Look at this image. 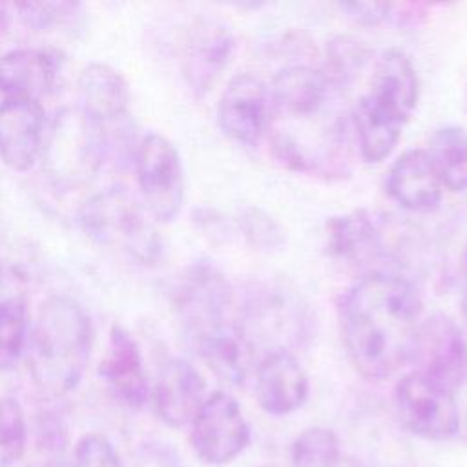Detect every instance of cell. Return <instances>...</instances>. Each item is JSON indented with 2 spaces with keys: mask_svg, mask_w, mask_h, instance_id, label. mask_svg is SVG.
<instances>
[{
  "mask_svg": "<svg viewBox=\"0 0 467 467\" xmlns=\"http://www.w3.org/2000/svg\"><path fill=\"white\" fill-rule=\"evenodd\" d=\"M421 297L398 274L370 272L339 299V325L352 367L367 379H385L410 363L421 323Z\"/></svg>",
  "mask_w": 467,
  "mask_h": 467,
  "instance_id": "6da1fadb",
  "label": "cell"
},
{
  "mask_svg": "<svg viewBox=\"0 0 467 467\" xmlns=\"http://www.w3.org/2000/svg\"><path fill=\"white\" fill-rule=\"evenodd\" d=\"M93 347V325L69 296L47 297L29 328L27 363L33 385L46 398L71 392L82 379Z\"/></svg>",
  "mask_w": 467,
  "mask_h": 467,
  "instance_id": "7a4b0ae2",
  "label": "cell"
},
{
  "mask_svg": "<svg viewBox=\"0 0 467 467\" xmlns=\"http://www.w3.org/2000/svg\"><path fill=\"white\" fill-rule=\"evenodd\" d=\"M109 150L106 128L78 106L60 109L51 120L40 161L47 181L60 190L89 184L100 171Z\"/></svg>",
  "mask_w": 467,
  "mask_h": 467,
  "instance_id": "3957f363",
  "label": "cell"
},
{
  "mask_svg": "<svg viewBox=\"0 0 467 467\" xmlns=\"http://www.w3.org/2000/svg\"><path fill=\"white\" fill-rule=\"evenodd\" d=\"M312 321L305 297L279 281L254 283L237 303V325L254 350L266 345V352H292L310 339Z\"/></svg>",
  "mask_w": 467,
  "mask_h": 467,
  "instance_id": "277c9868",
  "label": "cell"
},
{
  "mask_svg": "<svg viewBox=\"0 0 467 467\" xmlns=\"http://www.w3.org/2000/svg\"><path fill=\"white\" fill-rule=\"evenodd\" d=\"M148 217L144 206L130 193L109 188L84 202L78 221L95 243L142 265H155L162 255V239Z\"/></svg>",
  "mask_w": 467,
  "mask_h": 467,
  "instance_id": "5b68a950",
  "label": "cell"
},
{
  "mask_svg": "<svg viewBox=\"0 0 467 467\" xmlns=\"http://www.w3.org/2000/svg\"><path fill=\"white\" fill-rule=\"evenodd\" d=\"M173 308L193 345L237 325L234 288L210 261H197L181 274L173 290Z\"/></svg>",
  "mask_w": 467,
  "mask_h": 467,
  "instance_id": "8992f818",
  "label": "cell"
},
{
  "mask_svg": "<svg viewBox=\"0 0 467 467\" xmlns=\"http://www.w3.org/2000/svg\"><path fill=\"white\" fill-rule=\"evenodd\" d=\"M135 173L140 204L159 223L173 221L184 202V171L177 148L161 133H148L137 146Z\"/></svg>",
  "mask_w": 467,
  "mask_h": 467,
  "instance_id": "52a82bcc",
  "label": "cell"
},
{
  "mask_svg": "<svg viewBox=\"0 0 467 467\" xmlns=\"http://www.w3.org/2000/svg\"><path fill=\"white\" fill-rule=\"evenodd\" d=\"M394 405L401 425L423 440L445 441L460 431L454 394L416 370L396 383Z\"/></svg>",
  "mask_w": 467,
  "mask_h": 467,
  "instance_id": "ba28073f",
  "label": "cell"
},
{
  "mask_svg": "<svg viewBox=\"0 0 467 467\" xmlns=\"http://www.w3.org/2000/svg\"><path fill=\"white\" fill-rule=\"evenodd\" d=\"M190 427L192 451L208 465L234 462L250 441V427L237 400L223 390L208 394Z\"/></svg>",
  "mask_w": 467,
  "mask_h": 467,
  "instance_id": "9c48e42d",
  "label": "cell"
},
{
  "mask_svg": "<svg viewBox=\"0 0 467 467\" xmlns=\"http://www.w3.org/2000/svg\"><path fill=\"white\" fill-rule=\"evenodd\" d=\"M410 363H416V372L454 394L467 383V339L462 328L443 314L421 319Z\"/></svg>",
  "mask_w": 467,
  "mask_h": 467,
  "instance_id": "30bf717a",
  "label": "cell"
},
{
  "mask_svg": "<svg viewBox=\"0 0 467 467\" xmlns=\"http://www.w3.org/2000/svg\"><path fill=\"white\" fill-rule=\"evenodd\" d=\"M272 102L268 86L254 73L230 78L217 100V124L237 144L257 146L272 128Z\"/></svg>",
  "mask_w": 467,
  "mask_h": 467,
  "instance_id": "8fae6325",
  "label": "cell"
},
{
  "mask_svg": "<svg viewBox=\"0 0 467 467\" xmlns=\"http://www.w3.org/2000/svg\"><path fill=\"white\" fill-rule=\"evenodd\" d=\"M234 35L224 20L201 15L184 31L181 71L195 97H204L219 80L234 53Z\"/></svg>",
  "mask_w": 467,
  "mask_h": 467,
  "instance_id": "7c38bea8",
  "label": "cell"
},
{
  "mask_svg": "<svg viewBox=\"0 0 467 467\" xmlns=\"http://www.w3.org/2000/svg\"><path fill=\"white\" fill-rule=\"evenodd\" d=\"M206 398L204 378L182 358L164 361L150 387V400L157 418L171 429L190 425Z\"/></svg>",
  "mask_w": 467,
  "mask_h": 467,
  "instance_id": "4fadbf2b",
  "label": "cell"
},
{
  "mask_svg": "<svg viewBox=\"0 0 467 467\" xmlns=\"http://www.w3.org/2000/svg\"><path fill=\"white\" fill-rule=\"evenodd\" d=\"M46 131V111L38 100L0 102V159L11 170L26 171L40 159Z\"/></svg>",
  "mask_w": 467,
  "mask_h": 467,
  "instance_id": "5bb4252c",
  "label": "cell"
},
{
  "mask_svg": "<svg viewBox=\"0 0 467 467\" xmlns=\"http://www.w3.org/2000/svg\"><path fill=\"white\" fill-rule=\"evenodd\" d=\"M99 376L117 401L128 409H140L150 400V379L140 347L120 325H113L108 337Z\"/></svg>",
  "mask_w": 467,
  "mask_h": 467,
  "instance_id": "9a60e30c",
  "label": "cell"
},
{
  "mask_svg": "<svg viewBox=\"0 0 467 467\" xmlns=\"http://www.w3.org/2000/svg\"><path fill=\"white\" fill-rule=\"evenodd\" d=\"M308 378L292 352L272 350L255 367V398L272 416H286L306 401Z\"/></svg>",
  "mask_w": 467,
  "mask_h": 467,
  "instance_id": "2e32d148",
  "label": "cell"
},
{
  "mask_svg": "<svg viewBox=\"0 0 467 467\" xmlns=\"http://www.w3.org/2000/svg\"><path fill=\"white\" fill-rule=\"evenodd\" d=\"M385 188L396 204L414 213L438 210L443 197V186L425 150L401 153L389 168Z\"/></svg>",
  "mask_w": 467,
  "mask_h": 467,
  "instance_id": "e0dca14e",
  "label": "cell"
},
{
  "mask_svg": "<svg viewBox=\"0 0 467 467\" xmlns=\"http://www.w3.org/2000/svg\"><path fill=\"white\" fill-rule=\"evenodd\" d=\"M330 84L321 69L308 64H290L275 73L268 86L274 117L306 119L327 104Z\"/></svg>",
  "mask_w": 467,
  "mask_h": 467,
  "instance_id": "ac0fdd59",
  "label": "cell"
},
{
  "mask_svg": "<svg viewBox=\"0 0 467 467\" xmlns=\"http://www.w3.org/2000/svg\"><path fill=\"white\" fill-rule=\"evenodd\" d=\"M58 77L57 58L36 47H18L0 57V93L4 99L38 100L53 91Z\"/></svg>",
  "mask_w": 467,
  "mask_h": 467,
  "instance_id": "d6986e66",
  "label": "cell"
},
{
  "mask_svg": "<svg viewBox=\"0 0 467 467\" xmlns=\"http://www.w3.org/2000/svg\"><path fill=\"white\" fill-rule=\"evenodd\" d=\"M78 109L106 126L128 113L130 86L124 75L109 64H88L77 80Z\"/></svg>",
  "mask_w": 467,
  "mask_h": 467,
  "instance_id": "ffe728a7",
  "label": "cell"
},
{
  "mask_svg": "<svg viewBox=\"0 0 467 467\" xmlns=\"http://www.w3.org/2000/svg\"><path fill=\"white\" fill-rule=\"evenodd\" d=\"M365 95L409 120L420 95L418 73L410 58L400 49H387L374 66L370 88Z\"/></svg>",
  "mask_w": 467,
  "mask_h": 467,
  "instance_id": "44dd1931",
  "label": "cell"
},
{
  "mask_svg": "<svg viewBox=\"0 0 467 467\" xmlns=\"http://www.w3.org/2000/svg\"><path fill=\"white\" fill-rule=\"evenodd\" d=\"M29 337V306L22 277L0 270V372L16 367Z\"/></svg>",
  "mask_w": 467,
  "mask_h": 467,
  "instance_id": "7402d4cb",
  "label": "cell"
},
{
  "mask_svg": "<svg viewBox=\"0 0 467 467\" xmlns=\"http://www.w3.org/2000/svg\"><path fill=\"white\" fill-rule=\"evenodd\" d=\"M352 124L361 157L379 162L392 153L407 122L363 95L352 109Z\"/></svg>",
  "mask_w": 467,
  "mask_h": 467,
  "instance_id": "603a6c76",
  "label": "cell"
},
{
  "mask_svg": "<svg viewBox=\"0 0 467 467\" xmlns=\"http://www.w3.org/2000/svg\"><path fill=\"white\" fill-rule=\"evenodd\" d=\"M195 348L221 381L235 387L246 381L255 359V350L243 336L239 325L201 339L195 343Z\"/></svg>",
  "mask_w": 467,
  "mask_h": 467,
  "instance_id": "cb8c5ba5",
  "label": "cell"
},
{
  "mask_svg": "<svg viewBox=\"0 0 467 467\" xmlns=\"http://www.w3.org/2000/svg\"><path fill=\"white\" fill-rule=\"evenodd\" d=\"M325 232L328 254L339 259L370 257L381 250V228L365 210L330 217Z\"/></svg>",
  "mask_w": 467,
  "mask_h": 467,
  "instance_id": "d4e9b609",
  "label": "cell"
},
{
  "mask_svg": "<svg viewBox=\"0 0 467 467\" xmlns=\"http://www.w3.org/2000/svg\"><path fill=\"white\" fill-rule=\"evenodd\" d=\"M425 151L443 190H467V130L454 124L434 130Z\"/></svg>",
  "mask_w": 467,
  "mask_h": 467,
  "instance_id": "484cf974",
  "label": "cell"
},
{
  "mask_svg": "<svg viewBox=\"0 0 467 467\" xmlns=\"http://www.w3.org/2000/svg\"><path fill=\"white\" fill-rule=\"evenodd\" d=\"M370 49L367 44L350 35H337L327 44L325 64L321 67L332 89L350 86L363 71Z\"/></svg>",
  "mask_w": 467,
  "mask_h": 467,
  "instance_id": "4316f807",
  "label": "cell"
},
{
  "mask_svg": "<svg viewBox=\"0 0 467 467\" xmlns=\"http://www.w3.org/2000/svg\"><path fill=\"white\" fill-rule=\"evenodd\" d=\"M339 440L336 432L323 425L301 431L290 447L292 467H339Z\"/></svg>",
  "mask_w": 467,
  "mask_h": 467,
  "instance_id": "83f0119b",
  "label": "cell"
},
{
  "mask_svg": "<svg viewBox=\"0 0 467 467\" xmlns=\"http://www.w3.org/2000/svg\"><path fill=\"white\" fill-rule=\"evenodd\" d=\"M29 427L20 401L0 396V467H15L26 454Z\"/></svg>",
  "mask_w": 467,
  "mask_h": 467,
  "instance_id": "f1b7e54d",
  "label": "cell"
},
{
  "mask_svg": "<svg viewBox=\"0 0 467 467\" xmlns=\"http://www.w3.org/2000/svg\"><path fill=\"white\" fill-rule=\"evenodd\" d=\"M235 230L244 241L259 252H277L285 246L286 235L274 215L259 206H244L235 219Z\"/></svg>",
  "mask_w": 467,
  "mask_h": 467,
  "instance_id": "f546056e",
  "label": "cell"
},
{
  "mask_svg": "<svg viewBox=\"0 0 467 467\" xmlns=\"http://www.w3.org/2000/svg\"><path fill=\"white\" fill-rule=\"evenodd\" d=\"M35 447L46 467H58L67 451V427L53 412L38 414L35 421Z\"/></svg>",
  "mask_w": 467,
  "mask_h": 467,
  "instance_id": "4dcf8cb0",
  "label": "cell"
},
{
  "mask_svg": "<svg viewBox=\"0 0 467 467\" xmlns=\"http://www.w3.org/2000/svg\"><path fill=\"white\" fill-rule=\"evenodd\" d=\"M80 7L77 2H26L16 5V13L26 27L44 31L66 24Z\"/></svg>",
  "mask_w": 467,
  "mask_h": 467,
  "instance_id": "1f68e13d",
  "label": "cell"
},
{
  "mask_svg": "<svg viewBox=\"0 0 467 467\" xmlns=\"http://www.w3.org/2000/svg\"><path fill=\"white\" fill-rule=\"evenodd\" d=\"M69 467H124V463L108 436L89 432L75 443Z\"/></svg>",
  "mask_w": 467,
  "mask_h": 467,
  "instance_id": "d6a6232c",
  "label": "cell"
},
{
  "mask_svg": "<svg viewBox=\"0 0 467 467\" xmlns=\"http://www.w3.org/2000/svg\"><path fill=\"white\" fill-rule=\"evenodd\" d=\"M128 467H184V463L171 443L146 440L133 449Z\"/></svg>",
  "mask_w": 467,
  "mask_h": 467,
  "instance_id": "836d02e7",
  "label": "cell"
},
{
  "mask_svg": "<svg viewBox=\"0 0 467 467\" xmlns=\"http://www.w3.org/2000/svg\"><path fill=\"white\" fill-rule=\"evenodd\" d=\"M337 7L359 26H379L392 16L394 4L389 2H341Z\"/></svg>",
  "mask_w": 467,
  "mask_h": 467,
  "instance_id": "e575fe53",
  "label": "cell"
},
{
  "mask_svg": "<svg viewBox=\"0 0 467 467\" xmlns=\"http://www.w3.org/2000/svg\"><path fill=\"white\" fill-rule=\"evenodd\" d=\"M234 7L237 9H259L263 7V2H254V0H241V2H234Z\"/></svg>",
  "mask_w": 467,
  "mask_h": 467,
  "instance_id": "d590c367",
  "label": "cell"
},
{
  "mask_svg": "<svg viewBox=\"0 0 467 467\" xmlns=\"http://www.w3.org/2000/svg\"><path fill=\"white\" fill-rule=\"evenodd\" d=\"M7 18H9L7 9H5V5H4V4H0V31L7 26Z\"/></svg>",
  "mask_w": 467,
  "mask_h": 467,
  "instance_id": "8d00e7d4",
  "label": "cell"
},
{
  "mask_svg": "<svg viewBox=\"0 0 467 467\" xmlns=\"http://www.w3.org/2000/svg\"><path fill=\"white\" fill-rule=\"evenodd\" d=\"M462 310H463V317L467 321V288L463 292V297H462Z\"/></svg>",
  "mask_w": 467,
  "mask_h": 467,
  "instance_id": "74e56055",
  "label": "cell"
},
{
  "mask_svg": "<svg viewBox=\"0 0 467 467\" xmlns=\"http://www.w3.org/2000/svg\"><path fill=\"white\" fill-rule=\"evenodd\" d=\"M463 431H465V438H467V416H465V427H463Z\"/></svg>",
  "mask_w": 467,
  "mask_h": 467,
  "instance_id": "f35d334b",
  "label": "cell"
},
{
  "mask_svg": "<svg viewBox=\"0 0 467 467\" xmlns=\"http://www.w3.org/2000/svg\"><path fill=\"white\" fill-rule=\"evenodd\" d=\"M263 467H272V465H263Z\"/></svg>",
  "mask_w": 467,
  "mask_h": 467,
  "instance_id": "ab89813d",
  "label": "cell"
},
{
  "mask_svg": "<svg viewBox=\"0 0 467 467\" xmlns=\"http://www.w3.org/2000/svg\"><path fill=\"white\" fill-rule=\"evenodd\" d=\"M0 270H2V266H0Z\"/></svg>",
  "mask_w": 467,
  "mask_h": 467,
  "instance_id": "60d3db41",
  "label": "cell"
}]
</instances>
